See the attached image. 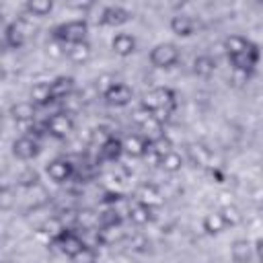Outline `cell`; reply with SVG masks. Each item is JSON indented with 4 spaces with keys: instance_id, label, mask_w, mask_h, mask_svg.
I'll list each match as a JSON object with an SVG mask.
<instances>
[{
    "instance_id": "35",
    "label": "cell",
    "mask_w": 263,
    "mask_h": 263,
    "mask_svg": "<svg viewBox=\"0 0 263 263\" xmlns=\"http://www.w3.org/2000/svg\"><path fill=\"white\" fill-rule=\"evenodd\" d=\"M150 238L146 236V234H134L132 238H129V247H132V251H136V253H146V251H150Z\"/></svg>"
},
{
    "instance_id": "29",
    "label": "cell",
    "mask_w": 263,
    "mask_h": 263,
    "mask_svg": "<svg viewBox=\"0 0 263 263\" xmlns=\"http://www.w3.org/2000/svg\"><path fill=\"white\" fill-rule=\"evenodd\" d=\"M55 0H27V12L33 16H47L53 10Z\"/></svg>"
},
{
    "instance_id": "23",
    "label": "cell",
    "mask_w": 263,
    "mask_h": 263,
    "mask_svg": "<svg viewBox=\"0 0 263 263\" xmlns=\"http://www.w3.org/2000/svg\"><path fill=\"white\" fill-rule=\"evenodd\" d=\"M201 228H203V232H205V234L216 236V234L224 232L228 226H226V222H224V218H222L220 210H212V212H208V214L201 218Z\"/></svg>"
},
{
    "instance_id": "11",
    "label": "cell",
    "mask_w": 263,
    "mask_h": 263,
    "mask_svg": "<svg viewBox=\"0 0 263 263\" xmlns=\"http://www.w3.org/2000/svg\"><path fill=\"white\" fill-rule=\"evenodd\" d=\"M74 175V164L66 158H55L47 164V177L53 183H66Z\"/></svg>"
},
{
    "instance_id": "5",
    "label": "cell",
    "mask_w": 263,
    "mask_h": 263,
    "mask_svg": "<svg viewBox=\"0 0 263 263\" xmlns=\"http://www.w3.org/2000/svg\"><path fill=\"white\" fill-rule=\"evenodd\" d=\"M142 105L148 107L150 111L154 109H162V107H168V109H175V92L166 86H156V88H150L148 92H144L142 97Z\"/></svg>"
},
{
    "instance_id": "26",
    "label": "cell",
    "mask_w": 263,
    "mask_h": 263,
    "mask_svg": "<svg viewBox=\"0 0 263 263\" xmlns=\"http://www.w3.org/2000/svg\"><path fill=\"white\" fill-rule=\"evenodd\" d=\"M216 72V58L203 53V55H197L193 60V74L199 76V78H210L212 74Z\"/></svg>"
},
{
    "instance_id": "34",
    "label": "cell",
    "mask_w": 263,
    "mask_h": 263,
    "mask_svg": "<svg viewBox=\"0 0 263 263\" xmlns=\"http://www.w3.org/2000/svg\"><path fill=\"white\" fill-rule=\"evenodd\" d=\"M140 127L144 129V136H146L148 140H154L156 136H160V134H162V123H160V121H158L154 115H152L148 121H144Z\"/></svg>"
},
{
    "instance_id": "37",
    "label": "cell",
    "mask_w": 263,
    "mask_h": 263,
    "mask_svg": "<svg viewBox=\"0 0 263 263\" xmlns=\"http://www.w3.org/2000/svg\"><path fill=\"white\" fill-rule=\"evenodd\" d=\"M117 80H115V76L113 74H101L97 80H95V88H97V92L99 95H105L113 84H115Z\"/></svg>"
},
{
    "instance_id": "2",
    "label": "cell",
    "mask_w": 263,
    "mask_h": 263,
    "mask_svg": "<svg viewBox=\"0 0 263 263\" xmlns=\"http://www.w3.org/2000/svg\"><path fill=\"white\" fill-rule=\"evenodd\" d=\"M179 60H181V51L175 43H158L148 53V62L158 70H168L177 66Z\"/></svg>"
},
{
    "instance_id": "19",
    "label": "cell",
    "mask_w": 263,
    "mask_h": 263,
    "mask_svg": "<svg viewBox=\"0 0 263 263\" xmlns=\"http://www.w3.org/2000/svg\"><path fill=\"white\" fill-rule=\"evenodd\" d=\"M97 234H99V242L107 245V247L125 238V232L121 230V224H101L97 228Z\"/></svg>"
},
{
    "instance_id": "38",
    "label": "cell",
    "mask_w": 263,
    "mask_h": 263,
    "mask_svg": "<svg viewBox=\"0 0 263 263\" xmlns=\"http://www.w3.org/2000/svg\"><path fill=\"white\" fill-rule=\"evenodd\" d=\"M152 117V111L148 109V107H144V105H140L136 111H134V115H132V119H134V123H138V125H142L144 121H148Z\"/></svg>"
},
{
    "instance_id": "13",
    "label": "cell",
    "mask_w": 263,
    "mask_h": 263,
    "mask_svg": "<svg viewBox=\"0 0 263 263\" xmlns=\"http://www.w3.org/2000/svg\"><path fill=\"white\" fill-rule=\"evenodd\" d=\"M136 199L146 203V205H150V208H158V205H162L164 195H162V191L154 183H142L136 189Z\"/></svg>"
},
{
    "instance_id": "9",
    "label": "cell",
    "mask_w": 263,
    "mask_h": 263,
    "mask_svg": "<svg viewBox=\"0 0 263 263\" xmlns=\"http://www.w3.org/2000/svg\"><path fill=\"white\" fill-rule=\"evenodd\" d=\"M27 29L23 27L21 21H14V23H8L6 29H4V45L8 49H18L25 45L27 41Z\"/></svg>"
},
{
    "instance_id": "27",
    "label": "cell",
    "mask_w": 263,
    "mask_h": 263,
    "mask_svg": "<svg viewBox=\"0 0 263 263\" xmlns=\"http://www.w3.org/2000/svg\"><path fill=\"white\" fill-rule=\"evenodd\" d=\"M31 101L35 105H47V103H53L51 99V84L49 82H35L31 86V92H29Z\"/></svg>"
},
{
    "instance_id": "28",
    "label": "cell",
    "mask_w": 263,
    "mask_h": 263,
    "mask_svg": "<svg viewBox=\"0 0 263 263\" xmlns=\"http://www.w3.org/2000/svg\"><path fill=\"white\" fill-rule=\"evenodd\" d=\"M173 148H175V146H173L171 138H168V136H164V134H160V136H156L154 140H150V148H148V152H150V154H154L156 158H160L162 154L171 152Z\"/></svg>"
},
{
    "instance_id": "18",
    "label": "cell",
    "mask_w": 263,
    "mask_h": 263,
    "mask_svg": "<svg viewBox=\"0 0 263 263\" xmlns=\"http://www.w3.org/2000/svg\"><path fill=\"white\" fill-rule=\"evenodd\" d=\"M10 117L16 121V123H31L33 117H35V103L33 101H18V103H12L10 109H8Z\"/></svg>"
},
{
    "instance_id": "1",
    "label": "cell",
    "mask_w": 263,
    "mask_h": 263,
    "mask_svg": "<svg viewBox=\"0 0 263 263\" xmlns=\"http://www.w3.org/2000/svg\"><path fill=\"white\" fill-rule=\"evenodd\" d=\"M259 60H261V49H259V45L253 43L251 39H249V43L245 45V49H240V51L234 53V55H228V62H230V66L234 68V72H236V74H242V76H247V78L255 72Z\"/></svg>"
},
{
    "instance_id": "14",
    "label": "cell",
    "mask_w": 263,
    "mask_h": 263,
    "mask_svg": "<svg viewBox=\"0 0 263 263\" xmlns=\"http://www.w3.org/2000/svg\"><path fill=\"white\" fill-rule=\"evenodd\" d=\"M129 18H132V12L127 8H123V6H117V4L115 6H107L101 12V23L107 25V27H121Z\"/></svg>"
},
{
    "instance_id": "16",
    "label": "cell",
    "mask_w": 263,
    "mask_h": 263,
    "mask_svg": "<svg viewBox=\"0 0 263 263\" xmlns=\"http://www.w3.org/2000/svg\"><path fill=\"white\" fill-rule=\"evenodd\" d=\"M90 55H92V47L88 41H76V43L66 45V58L72 64H86Z\"/></svg>"
},
{
    "instance_id": "42",
    "label": "cell",
    "mask_w": 263,
    "mask_h": 263,
    "mask_svg": "<svg viewBox=\"0 0 263 263\" xmlns=\"http://www.w3.org/2000/svg\"><path fill=\"white\" fill-rule=\"evenodd\" d=\"M253 245H255V257L263 261V236H261V238H257Z\"/></svg>"
},
{
    "instance_id": "33",
    "label": "cell",
    "mask_w": 263,
    "mask_h": 263,
    "mask_svg": "<svg viewBox=\"0 0 263 263\" xmlns=\"http://www.w3.org/2000/svg\"><path fill=\"white\" fill-rule=\"evenodd\" d=\"M247 43H249V39L245 35H230L224 39V51H226V55H234L240 49H245Z\"/></svg>"
},
{
    "instance_id": "39",
    "label": "cell",
    "mask_w": 263,
    "mask_h": 263,
    "mask_svg": "<svg viewBox=\"0 0 263 263\" xmlns=\"http://www.w3.org/2000/svg\"><path fill=\"white\" fill-rule=\"evenodd\" d=\"M0 197H2V199H0V203H2V210H8V208L12 205V193H10V189H8V187H4Z\"/></svg>"
},
{
    "instance_id": "43",
    "label": "cell",
    "mask_w": 263,
    "mask_h": 263,
    "mask_svg": "<svg viewBox=\"0 0 263 263\" xmlns=\"http://www.w3.org/2000/svg\"><path fill=\"white\" fill-rule=\"evenodd\" d=\"M261 183H263V171H261Z\"/></svg>"
},
{
    "instance_id": "22",
    "label": "cell",
    "mask_w": 263,
    "mask_h": 263,
    "mask_svg": "<svg viewBox=\"0 0 263 263\" xmlns=\"http://www.w3.org/2000/svg\"><path fill=\"white\" fill-rule=\"evenodd\" d=\"M152 210H154V208H150V205H146V203H142V201L136 199V203H129V216H127V218H129L136 226H146V224H150V222L154 220Z\"/></svg>"
},
{
    "instance_id": "40",
    "label": "cell",
    "mask_w": 263,
    "mask_h": 263,
    "mask_svg": "<svg viewBox=\"0 0 263 263\" xmlns=\"http://www.w3.org/2000/svg\"><path fill=\"white\" fill-rule=\"evenodd\" d=\"M251 197H253V201H257V203L263 201V183H259V185H255V187L251 189Z\"/></svg>"
},
{
    "instance_id": "12",
    "label": "cell",
    "mask_w": 263,
    "mask_h": 263,
    "mask_svg": "<svg viewBox=\"0 0 263 263\" xmlns=\"http://www.w3.org/2000/svg\"><path fill=\"white\" fill-rule=\"evenodd\" d=\"M187 158L193 166H199V168L212 166V150L201 142H193L187 146Z\"/></svg>"
},
{
    "instance_id": "30",
    "label": "cell",
    "mask_w": 263,
    "mask_h": 263,
    "mask_svg": "<svg viewBox=\"0 0 263 263\" xmlns=\"http://www.w3.org/2000/svg\"><path fill=\"white\" fill-rule=\"evenodd\" d=\"M220 214H222L226 226H230V228H234V226H238L242 222V212L232 203H226L224 208H220Z\"/></svg>"
},
{
    "instance_id": "6",
    "label": "cell",
    "mask_w": 263,
    "mask_h": 263,
    "mask_svg": "<svg viewBox=\"0 0 263 263\" xmlns=\"http://www.w3.org/2000/svg\"><path fill=\"white\" fill-rule=\"evenodd\" d=\"M45 132H49V136L62 140V138H68L72 132H74V119L68 111H58L53 113L47 123H45Z\"/></svg>"
},
{
    "instance_id": "10",
    "label": "cell",
    "mask_w": 263,
    "mask_h": 263,
    "mask_svg": "<svg viewBox=\"0 0 263 263\" xmlns=\"http://www.w3.org/2000/svg\"><path fill=\"white\" fill-rule=\"evenodd\" d=\"M123 144V154L132 156V158H140V156H146L148 148H150V140L146 136H138V134H132V136H125L121 140Z\"/></svg>"
},
{
    "instance_id": "15",
    "label": "cell",
    "mask_w": 263,
    "mask_h": 263,
    "mask_svg": "<svg viewBox=\"0 0 263 263\" xmlns=\"http://www.w3.org/2000/svg\"><path fill=\"white\" fill-rule=\"evenodd\" d=\"M168 25H171V31L179 37H189L199 29V23L191 14H175Z\"/></svg>"
},
{
    "instance_id": "32",
    "label": "cell",
    "mask_w": 263,
    "mask_h": 263,
    "mask_svg": "<svg viewBox=\"0 0 263 263\" xmlns=\"http://www.w3.org/2000/svg\"><path fill=\"white\" fill-rule=\"evenodd\" d=\"M76 222L82 226V230H95L99 228V214H95L92 210H80L76 214Z\"/></svg>"
},
{
    "instance_id": "31",
    "label": "cell",
    "mask_w": 263,
    "mask_h": 263,
    "mask_svg": "<svg viewBox=\"0 0 263 263\" xmlns=\"http://www.w3.org/2000/svg\"><path fill=\"white\" fill-rule=\"evenodd\" d=\"M64 230H66V228H64V222H62L60 218H49V220H45V222L39 226V232L45 234L49 240L55 238L58 234H62Z\"/></svg>"
},
{
    "instance_id": "4",
    "label": "cell",
    "mask_w": 263,
    "mask_h": 263,
    "mask_svg": "<svg viewBox=\"0 0 263 263\" xmlns=\"http://www.w3.org/2000/svg\"><path fill=\"white\" fill-rule=\"evenodd\" d=\"M51 242L58 247V251H60L62 255H66V257H70V259H76V257L88 247L80 234H76L74 230H68V228H66L62 234H58L55 238H51Z\"/></svg>"
},
{
    "instance_id": "17",
    "label": "cell",
    "mask_w": 263,
    "mask_h": 263,
    "mask_svg": "<svg viewBox=\"0 0 263 263\" xmlns=\"http://www.w3.org/2000/svg\"><path fill=\"white\" fill-rule=\"evenodd\" d=\"M136 37L129 35V33H117L113 39H111V49L113 53H117L119 58H127L136 51Z\"/></svg>"
},
{
    "instance_id": "8",
    "label": "cell",
    "mask_w": 263,
    "mask_h": 263,
    "mask_svg": "<svg viewBox=\"0 0 263 263\" xmlns=\"http://www.w3.org/2000/svg\"><path fill=\"white\" fill-rule=\"evenodd\" d=\"M39 142L33 138V136H21L12 142V154L18 158V160H31L39 154Z\"/></svg>"
},
{
    "instance_id": "20",
    "label": "cell",
    "mask_w": 263,
    "mask_h": 263,
    "mask_svg": "<svg viewBox=\"0 0 263 263\" xmlns=\"http://www.w3.org/2000/svg\"><path fill=\"white\" fill-rule=\"evenodd\" d=\"M49 84H51V99L53 101H64L74 92V78L72 76H58Z\"/></svg>"
},
{
    "instance_id": "41",
    "label": "cell",
    "mask_w": 263,
    "mask_h": 263,
    "mask_svg": "<svg viewBox=\"0 0 263 263\" xmlns=\"http://www.w3.org/2000/svg\"><path fill=\"white\" fill-rule=\"evenodd\" d=\"M70 4H72V6H76V8L86 10V8H90V6H92V0H70Z\"/></svg>"
},
{
    "instance_id": "25",
    "label": "cell",
    "mask_w": 263,
    "mask_h": 263,
    "mask_svg": "<svg viewBox=\"0 0 263 263\" xmlns=\"http://www.w3.org/2000/svg\"><path fill=\"white\" fill-rule=\"evenodd\" d=\"M183 164H185V158H183L175 148L158 158V166H160L164 173H171V175H173V173H179V171L183 168Z\"/></svg>"
},
{
    "instance_id": "36",
    "label": "cell",
    "mask_w": 263,
    "mask_h": 263,
    "mask_svg": "<svg viewBox=\"0 0 263 263\" xmlns=\"http://www.w3.org/2000/svg\"><path fill=\"white\" fill-rule=\"evenodd\" d=\"M45 51H47V55H49V58H53V60L64 58V55H66V43H62L60 39H55V37H53V39L47 43Z\"/></svg>"
},
{
    "instance_id": "21",
    "label": "cell",
    "mask_w": 263,
    "mask_h": 263,
    "mask_svg": "<svg viewBox=\"0 0 263 263\" xmlns=\"http://www.w3.org/2000/svg\"><path fill=\"white\" fill-rule=\"evenodd\" d=\"M99 154H101L103 160L115 162V160L123 154V144H121V140L115 138V136H107V138L103 140V144L99 146Z\"/></svg>"
},
{
    "instance_id": "7",
    "label": "cell",
    "mask_w": 263,
    "mask_h": 263,
    "mask_svg": "<svg viewBox=\"0 0 263 263\" xmlns=\"http://www.w3.org/2000/svg\"><path fill=\"white\" fill-rule=\"evenodd\" d=\"M103 99H105V103L111 105V107H125V105L132 103L134 90H132L125 82H115V84L103 95Z\"/></svg>"
},
{
    "instance_id": "24",
    "label": "cell",
    "mask_w": 263,
    "mask_h": 263,
    "mask_svg": "<svg viewBox=\"0 0 263 263\" xmlns=\"http://www.w3.org/2000/svg\"><path fill=\"white\" fill-rule=\"evenodd\" d=\"M230 255H232L234 261H240V263L251 261V259L255 257V245H253L251 240H247V238H238V240L232 242Z\"/></svg>"
},
{
    "instance_id": "3",
    "label": "cell",
    "mask_w": 263,
    "mask_h": 263,
    "mask_svg": "<svg viewBox=\"0 0 263 263\" xmlns=\"http://www.w3.org/2000/svg\"><path fill=\"white\" fill-rule=\"evenodd\" d=\"M86 35H88V25L82 18L62 23V25H58L53 29V37L60 39L66 45L68 43H76V41H86Z\"/></svg>"
}]
</instances>
